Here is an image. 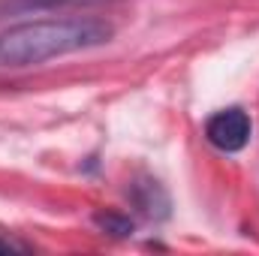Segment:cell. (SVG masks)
Listing matches in <instances>:
<instances>
[{
	"instance_id": "2",
	"label": "cell",
	"mask_w": 259,
	"mask_h": 256,
	"mask_svg": "<svg viewBox=\"0 0 259 256\" xmlns=\"http://www.w3.org/2000/svg\"><path fill=\"white\" fill-rule=\"evenodd\" d=\"M205 139L211 148L223 151V154H238L250 145L253 139V121L244 109L238 106H229V109H220L214 112L208 121H205Z\"/></svg>"
},
{
	"instance_id": "3",
	"label": "cell",
	"mask_w": 259,
	"mask_h": 256,
	"mask_svg": "<svg viewBox=\"0 0 259 256\" xmlns=\"http://www.w3.org/2000/svg\"><path fill=\"white\" fill-rule=\"evenodd\" d=\"M94 220H97V226H100V229L115 232V235H130V232H133V223L124 220V217H118V214H97Z\"/></svg>"
},
{
	"instance_id": "4",
	"label": "cell",
	"mask_w": 259,
	"mask_h": 256,
	"mask_svg": "<svg viewBox=\"0 0 259 256\" xmlns=\"http://www.w3.org/2000/svg\"><path fill=\"white\" fill-rule=\"evenodd\" d=\"M27 247L18 244V241H9V238H0V253H24Z\"/></svg>"
},
{
	"instance_id": "1",
	"label": "cell",
	"mask_w": 259,
	"mask_h": 256,
	"mask_svg": "<svg viewBox=\"0 0 259 256\" xmlns=\"http://www.w3.org/2000/svg\"><path fill=\"white\" fill-rule=\"evenodd\" d=\"M115 27L100 15L30 18L0 30V69L39 66L55 58L78 55L112 42Z\"/></svg>"
}]
</instances>
